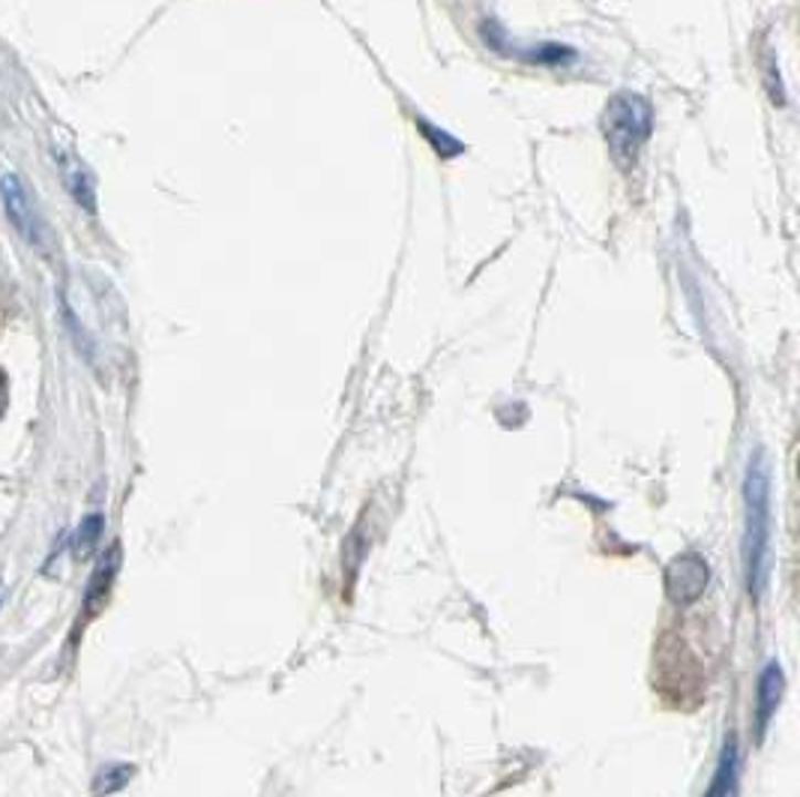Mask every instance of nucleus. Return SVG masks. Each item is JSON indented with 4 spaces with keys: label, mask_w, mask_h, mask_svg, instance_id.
<instances>
[{
    "label": "nucleus",
    "mask_w": 800,
    "mask_h": 797,
    "mask_svg": "<svg viewBox=\"0 0 800 797\" xmlns=\"http://www.w3.org/2000/svg\"><path fill=\"white\" fill-rule=\"evenodd\" d=\"M782 699V669L777 660H770L759 674V704H756V720H759V732L765 735L770 716L777 714Z\"/></svg>",
    "instance_id": "nucleus-7"
},
{
    "label": "nucleus",
    "mask_w": 800,
    "mask_h": 797,
    "mask_svg": "<svg viewBox=\"0 0 800 797\" xmlns=\"http://www.w3.org/2000/svg\"><path fill=\"white\" fill-rule=\"evenodd\" d=\"M133 774H136V767L133 765H105L94 779V795L96 797L115 795V791H120V788L133 779Z\"/></svg>",
    "instance_id": "nucleus-10"
},
{
    "label": "nucleus",
    "mask_w": 800,
    "mask_h": 797,
    "mask_svg": "<svg viewBox=\"0 0 800 797\" xmlns=\"http://www.w3.org/2000/svg\"><path fill=\"white\" fill-rule=\"evenodd\" d=\"M0 198H3V208H7V217L15 226L21 238L28 240L33 249L40 252H49V231H45V222L33 208L31 192L24 189L15 175H3L0 177Z\"/></svg>",
    "instance_id": "nucleus-3"
},
{
    "label": "nucleus",
    "mask_w": 800,
    "mask_h": 797,
    "mask_svg": "<svg viewBox=\"0 0 800 797\" xmlns=\"http://www.w3.org/2000/svg\"><path fill=\"white\" fill-rule=\"evenodd\" d=\"M57 162H61V175L63 180H66V189H70V196L82 205L91 217L96 213V189H94V180H91V175L84 171L82 162L78 159H73V156H66V154H57Z\"/></svg>",
    "instance_id": "nucleus-8"
},
{
    "label": "nucleus",
    "mask_w": 800,
    "mask_h": 797,
    "mask_svg": "<svg viewBox=\"0 0 800 797\" xmlns=\"http://www.w3.org/2000/svg\"><path fill=\"white\" fill-rule=\"evenodd\" d=\"M770 534H773V489H770V462L765 450L749 455L744 476V573L752 600L768 588L770 576Z\"/></svg>",
    "instance_id": "nucleus-1"
},
{
    "label": "nucleus",
    "mask_w": 800,
    "mask_h": 797,
    "mask_svg": "<svg viewBox=\"0 0 800 797\" xmlns=\"http://www.w3.org/2000/svg\"><path fill=\"white\" fill-rule=\"evenodd\" d=\"M103 516L99 513H91V516L82 518V525L75 528L73 543H70V552H73L78 560H87L96 552V543H99V534H103Z\"/></svg>",
    "instance_id": "nucleus-9"
},
{
    "label": "nucleus",
    "mask_w": 800,
    "mask_h": 797,
    "mask_svg": "<svg viewBox=\"0 0 800 797\" xmlns=\"http://www.w3.org/2000/svg\"><path fill=\"white\" fill-rule=\"evenodd\" d=\"M738 777H740L738 741H735V737H728L705 797H738Z\"/></svg>",
    "instance_id": "nucleus-6"
},
{
    "label": "nucleus",
    "mask_w": 800,
    "mask_h": 797,
    "mask_svg": "<svg viewBox=\"0 0 800 797\" xmlns=\"http://www.w3.org/2000/svg\"><path fill=\"white\" fill-rule=\"evenodd\" d=\"M654 129V112L651 103L639 94H618L603 112L606 145L612 150L614 162L621 168L633 166L635 156L651 138Z\"/></svg>",
    "instance_id": "nucleus-2"
},
{
    "label": "nucleus",
    "mask_w": 800,
    "mask_h": 797,
    "mask_svg": "<svg viewBox=\"0 0 800 797\" xmlns=\"http://www.w3.org/2000/svg\"><path fill=\"white\" fill-rule=\"evenodd\" d=\"M7 411V375L0 373V417Z\"/></svg>",
    "instance_id": "nucleus-11"
},
{
    "label": "nucleus",
    "mask_w": 800,
    "mask_h": 797,
    "mask_svg": "<svg viewBox=\"0 0 800 797\" xmlns=\"http://www.w3.org/2000/svg\"><path fill=\"white\" fill-rule=\"evenodd\" d=\"M0 602H3V585H0Z\"/></svg>",
    "instance_id": "nucleus-12"
},
{
    "label": "nucleus",
    "mask_w": 800,
    "mask_h": 797,
    "mask_svg": "<svg viewBox=\"0 0 800 797\" xmlns=\"http://www.w3.org/2000/svg\"><path fill=\"white\" fill-rule=\"evenodd\" d=\"M117 567H120V546L115 543V546H108V549L99 555V560H96L94 576H91V585H87V594H84V611H87V615L103 609L105 597H108V590L115 585Z\"/></svg>",
    "instance_id": "nucleus-5"
},
{
    "label": "nucleus",
    "mask_w": 800,
    "mask_h": 797,
    "mask_svg": "<svg viewBox=\"0 0 800 797\" xmlns=\"http://www.w3.org/2000/svg\"><path fill=\"white\" fill-rule=\"evenodd\" d=\"M707 588V564L698 555H681L665 569V590L681 606L702 597Z\"/></svg>",
    "instance_id": "nucleus-4"
}]
</instances>
